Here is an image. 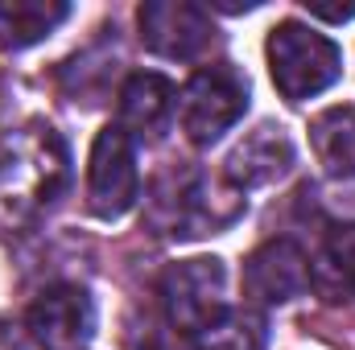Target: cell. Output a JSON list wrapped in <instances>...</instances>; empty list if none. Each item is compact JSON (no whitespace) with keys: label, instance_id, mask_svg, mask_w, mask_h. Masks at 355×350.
<instances>
[{"label":"cell","instance_id":"52a82bcc","mask_svg":"<svg viewBox=\"0 0 355 350\" xmlns=\"http://www.w3.org/2000/svg\"><path fill=\"white\" fill-rule=\"evenodd\" d=\"M141 42L157 58L194 62L215 46V25L211 12L194 0H145L137 8Z\"/></svg>","mask_w":355,"mask_h":350},{"label":"cell","instance_id":"30bf717a","mask_svg":"<svg viewBox=\"0 0 355 350\" xmlns=\"http://www.w3.org/2000/svg\"><path fill=\"white\" fill-rule=\"evenodd\" d=\"M293 169V140L285 136V128L277 124H261L257 132H248L232 157L223 161V177L244 194V190H261V185H272L281 177H289Z\"/></svg>","mask_w":355,"mask_h":350},{"label":"cell","instance_id":"8fae6325","mask_svg":"<svg viewBox=\"0 0 355 350\" xmlns=\"http://www.w3.org/2000/svg\"><path fill=\"white\" fill-rule=\"evenodd\" d=\"M174 116V83L153 71L128 75L120 87V132L128 136H162Z\"/></svg>","mask_w":355,"mask_h":350},{"label":"cell","instance_id":"3957f363","mask_svg":"<svg viewBox=\"0 0 355 350\" xmlns=\"http://www.w3.org/2000/svg\"><path fill=\"white\" fill-rule=\"evenodd\" d=\"M265 54H268V75H272L277 91L289 103H306V99L322 95V91L343 75L339 46L331 37L314 33L302 21H281L268 33Z\"/></svg>","mask_w":355,"mask_h":350},{"label":"cell","instance_id":"9c48e42d","mask_svg":"<svg viewBox=\"0 0 355 350\" xmlns=\"http://www.w3.org/2000/svg\"><path fill=\"white\" fill-rule=\"evenodd\" d=\"M240 284L252 305H285L310 288V260L293 239H268L244 260Z\"/></svg>","mask_w":355,"mask_h":350},{"label":"cell","instance_id":"7a4b0ae2","mask_svg":"<svg viewBox=\"0 0 355 350\" xmlns=\"http://www.w3.org/2000/svg\"><path fill=\"white\" fill-rule=\"evenodd\" d=\"M240 214H244V194L223 174H170L157 181L149 223L157 227V235L194 239V235H215L219 227H232Z\"/></svg>","mask_w":355,"mask_h":350},{"label":"cell","instance_id":"4fadbf2b","mask_svg":"<svg viewBox=\"0 0 355 350\" xmlns=\"http://www.w3.org/2000/svg\"><path fill=\"white\" fill-rule=\"evenodd\" d=\"M67 17H71L67 0H0V54L37 46Z\"/></svg>","mask_w":355,"mask_h":350},{"label":"cell","instance_id":"277c9868","mask_svg":"<svg viewBox=\"0 0 355 350\" xmlns=\"http://www.w3.org/2000/svg\"><path fill=\"white\" fill-rule=\"evenodd\" d=\"M227 272L215 256L178 260L162 272V309L166 322L186 338H202L223 313H227Z\"/></svg>","mask_w":355,"mask_h":350},{"label":"cell","instance_id":"5bb4252c","mask_svg":"<svg viewBox=\"0 0 355 350\" xmlns=\"http://www.w3.org/2000/svg\"><path fill=\"white\" fill-rule=\"evenodd\" d=\"M310 145L331 177H355V107H331L310 124Z\"/></svg>","mask_w":355,"mask_h":350},{"label":"cell","instance_id":"d6986e66","mask_svg":"<svg viewBox=\"0 0 355 350\" xmlns=\"http://www.w3.org/2000/svg\"><path fill=\"white\" fill-rule=\"evenodd\" d=\"M132 350H157V347H153V342H145V347H132Z\"/></svg>","mask_w":355,"mask_h":350},{"label":"cell","instance_id":"6da1fadb","mask_svg":"<svg viewBox=\"0 0 355 350\" xmlns=\"http://www.w3.org/2000/svg\"><path fill=\"white\" fill-rule=\"evenodd\" d=\"M67 145L50 124H25L0 145V231L29 227L67 185Z\"/></svg>","mask_w":355,"mask_h":350},{"label":"cell","instance_id":"ba28073f","mask_svg":"<svg viewBox=\"0 0 355 350\" xmlns=\"http://www.w3.org/2000/svg\"><path fill=\"white\" fill-rule=\"evenodd\" d=\"M29 334L42 350H83L95 334V301L79 284H50L29 305Z\"/></svg>","mask_w":355,"mask_h":350},{"label":"cell","instance_id":"7c38bea8","mask_svg":"<svg viewBox=\"0 0 355 350\" xmlns=\"http://www.w3.org/2000/svg\"><path fill=\"white\" fill-rule=\"evenodd\" d=\"M310 284L331 305H355V223L327 231L310 260Z\"/></svg>","mask_w":355,"mask_h":350},{"label":"cell","instance_id":"8992f818","mask_svg":"<svg viewBox=\"0 0 355 350\" xmlns=\"http://www.w3.org/2000/svg\"><path fill=\"white\" fill-rule=\"evenodd\" d=\"M137 198H141V174L132 136L120 128H103L87 161V210L103 223H116L137 206Z\"/></svg>","mask_w":355,"mask_h":350},{"label":"cell","instance_id":"5b68a950","mask_svg":"<svg viewBox=\"0 0 355 350\" xmlns=\"http://www.w3.org/2000/svg\"><path fill=\"white\" fill-rule=\"evenodd\" d=\"M244 111H248V79L232 62L198 66L190 75V83L182 87V107H178L182 132L198 149H207L223 132H232Z\"/></svg>","mask_w":355,"mask_h":350},{"label":"cell","instance_id":"9a60e30c","mask_svg":"<svg viewBox=\"0 0 355 350\" xmlns=\"http://www.w3.org/2000/svg\"><path fill=\"white\" fill-rule=\"evenodd\" d=\"M194 347L198 350H261L265 347V334H261V322H257L252 313L227 309Z\"/></svg>","mask_w":355,"mask_h":350},{"label":"cell","instance_id":"2e32d148","mask_svg":"<svg viewBox=\"0 0 355 350\" xmlns=\"http://www.w3.org/2000/svg\"><path fill=\"white\" fill-rule=\"evenodd\" d=\"M302 4H306V12H310V17H322V21H335V25H339V21H352V17H355V0H352V4H327V0H302Z\"/></svg>","mask_w":355,"mask_h":350},{"label":"cell","instance_id":"e0dca14e","mask_svg":"<svg viewBox=\"0 0 355 350\" xmlns=\"http://www.w3.org/2000/svg\"><path fill=\"white\" fill-rule=\"evenodd\" d=\"M0 350H25V334H21V326L8 322V317H0Z\"/></svg>","mask_w":355,"mask_h":350},{"label":"cell","instance_id":"ac0fdd59","mask_svg":"<svg viewBox=\"0 0 355 350\" xmlns=\"http://www.w3.org/2000/svg\"><path fill=\"white\" fill-rule=\"evenodd\" d=\"M207 8H215V12H252V8H261V0H211Z\"/></svg>","mask_w":355,"mask_h":350}]
</instances>
